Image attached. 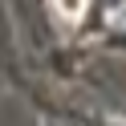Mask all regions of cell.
<instances>
[{
	"label": "cell",
	"instance_id": "6da1fadb",
	"mask_svg": "<svg viewBox=\"0 0 126 126\" xmlns=\"http://www.w3.org/2000/svg\"><path fill=\"white\" fill-rule=\"evenodd\" d=\"M85 4H90V0H53V8H57L61 16H65V20H81Z\"/></svg>",
	"mask_w": 126,
	"mask_h": 126
}]
</instances>
